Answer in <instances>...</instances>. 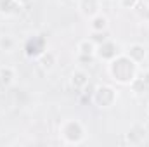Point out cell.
Instances as JSON below:
<instances>
[{"label":"cell","instance_id":"2","mask_svg":"<svg viewBox=\"0 0 149 147\" xmlns=\"http://www.w3.org/2000/svg\"><path fill=\"white\" fill-rule=\"evenodd\" d=\"M59 132L66 144H80L85 137V128L78 119H66L61 125Z\"/></svg>","mask_w":149,"mask_h":147},{"label":"cell","instance_id":"6","mask_svg":"<svg viewBox=\"0 0 149 147\" xmlns=\"http://www.w3.org/2000/svg\"><path fill=\"white\" fill-rule=\"evenodd\" d=\"M78 52H80V57H94L97 52V43L92 38L81 40L78 43Z\"/></svg>","mask_w":149,"mask_h":147},{"label":"cell","instance_id":"12","mask_svg":"<svg viewBox=\"0 0 149 147\" xmlns=\"http://www.w3.org/2000/svg\"><path fill=\"white\" fill-rule=\"evenodd\" d=\"M0 78H2V81H3V87H9V85L14 81V78H16V71H14L12 68L5 66V68L0 69Z\"/></svg>","mask_w":149,"mask_h":147},{"label":"cell","instance_id":"4","mask_svg":"<svg viewBox=\"0 0 149 147\" xmlns=\"http://www.w3.org/2000/svg\"><path fill=\"white\" fill-rule=\"evenodd\" d=\"M95 54L101 59H104V61H111V59H114L118 55V47H116V43L113 40H104L102 43L97 45V52Z\"/></svg>","mask_w":149,"mask_h":147},{"label":"cell","instance_id":"10","mask_svg":"<svg viewBox=\"0 0 149 147\" xmlns=\"http://www.w3.org/2000/svg\"><path fill=\"white\" fill-rule=\"evenodd\" d=\"M21 10V5L16 0H0V12L3 14H16Z\"/></svg>","mask_w":149,"mask_h":147},{"label":"cell","instance_id":"13","mask_svg":"<svg viewBox=\"0 0 149 147\" xmlns=\"http://www.w3.org/2000/svg\"><path fill=\"white\" fill-rule=\"evenodd\" d=\"M14 47H16V40L12 37H9V35H2V37H0V50L10 52Z\"/></svg>","mask_w":149,"mask_h":147},{"label":"cell","instance_id":"8","mask_svg":"<svg viewBox=\"0 0 149 147\" xmlns=\"http://www.w3.org/2000/svg\"><path fill=\"white\" fill-rule=\"evenodd\" d=\"M90 30L92 33H99V31H106L108 30V17L104 14H95L90 17Z\"/></svg>","mask_w":149,"mask_h":147},{"label":"cell","instance_id":"15","mask_svg":"<svg viewBox=\"0 0 149 147\" xmlns=\"http://www.w3.org/2000/svg\"><path fill=\"white\" fill-rule=\"evenodd\" d=\"M16 2H17V3L21 5V7H24V5H28V3H30L31 0H16Z\"/></svg>","mask_w":149,"mask_h":147},{"label":"cell","instance_id":"14","mask_svg":"<svg viewBox=\"0 0 149 147\" xmlns=\"http://www.w3.org/2000/svg\"><path fill=\"white\" fill-rule=\"evenodd\" d=\"M135 3H137V0H121V5H123L125 9H132Z\"/></svg>","mask_w":149,"mask_h":147},{"label":"cell","instance_id":"5","mask_svg":"<svg viewBox=\"0 0 149 147\" xmlns=\"http://www.w3.org/2000/svg\"><path fill=\"white\" fill-rule=\"evenodd\" d=\"M78 9L85 17H92V16L99 14L101 3H99V0H78Z\"/></svg>","mask_w":149,"mask_h":147},{"label":"cell","instance_id":"3","mask_svg":"<svg viewBox=\"0 0 149 147\" xmlns=\"http://www.w3.org/2000/svg\"><path fill=\"white\" fill-rule=\"evenodd\" d=\"M118 94L113 87H108V85H102V87H97L92 94V99L94 102L99 106V107H111L116 101Z\"/></svg>","mask_w":149,"mask_h":147},{"label":"cell","instance_id":"1","mask_svg":"<svg viewBox=\"0 0 149 147\" xmlns=\"http://www.w3.org/2000/svg\"><path fill=\"white\" fill-rule=\"evenodd\" d=\"M109 74L118 83H132L137 78V62L132 61L127 54H118L109 61Z\"/></svg>","mask_w":149,"mask_h":147},{"label":"cell","instance_id":"16","mask_svg":"<svg viewBox=\"0 0 149 147\" xmlns=\"http://www.w3.org/2000/svg\"><path fill=\"white\" fill-rule=\"evenodd\" d=\"M0 88H3V81H2V78H0Z\"/></svg>","mask_w":149,"mask_h":147},{"label":"cell","instance_id":"7","mask_svg":"<svg viewBox=\"0 0 149 147\" xmlns=\"http://www.w3.org/2000/svg\"><path fill=\"white\" fill-rule=\"evenodd\" d=\"M125 54H127L132 61H135V62L139 64V62H142V61L146 59V54H148V52H146V47H144V45H141V43H134V45L128 47V50H127Z\"/></svg>","mask_w":149,"mask_h":147},{"label":"cell","instance_id":"11","mask_svg":"<svg viewBox=\"0 0 149 147\" xmlns=\"http://www.w3.org/2000/svg\"><path fill=\"white\" fill-rule=\"evenodd\" d=\"M40 64L43 69H52L54 64H56V55L50 52V50H45L42 55H40Z\"/></svg>","mask_w":149,"mask_h":147},{"label":"cell","instance_id":"9","mask_svg":"<svg viewBox=\"0 0 149 147\" xmlns=\"http://www.w3.org/2000/svg\"><path fill=\"white\" fill-rule=\"evenodd\" d=\"M71 85H73V88H76V90L85 88L88 85V74L85 73V71H74L73 76H71Z\"/></svg>","mask_w":149,"mask_h":147}]
</instances>
